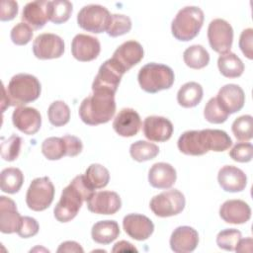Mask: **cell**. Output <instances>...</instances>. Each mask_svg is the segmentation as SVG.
<instances>
[{
  "label": "cell",
  "instance_id": "obj_1",
  "mask_svg": "<svg viewBox=\"0 0 253 253\" xmlns=\"http://www.w3.org/2000/svg\"><path fill=\"white\" fill-rule=\"evenodd\" d=\"M95 192L88 183L84 175L76 176L68 186H66L61 193L60 200L54 208V217L59 222H68L73 219L83 202L87 201Z\"/></svg>",
  "mask_w": 253,
  "mask_h": 253
},
{
  "label": "cell",
  "instance_id": "obj_2",
  "mask_svg": "<svg viewBox=\"0 0 253 253\" xmlns=\"http://www.w3.org/2000/svg\"><path fill=\"white\" fill-rule=\"evenodd\" d=\"M116 113L115 93L107 90H95L86 97L79 107L81 121L89 126L106 124Z\"/></svg>",
  "mask_w": 253,
  "mask_h": 253
},
{
  "label": "cell",
  "instance_id": "obj_3",
  "mask_svg": "<svg viewBox=\"0 0 253 253\" xmlns=\"http://www.w3.org/2000/svg\"><path fill=\"white\" fill-rule=\"evenodd\" d=\"M41 90L42 87L38 78L28 73L14 75L7 89L5 88L10 105L18 107L36 101L41 95Z\"/></svg>",
  "mask_w": 253,
  "mask_h": 253
},
{
  "label": "cell",
  "instance_id": "obj_4",
  "mask_svg": "<svg viewBox=\"0 0 253 253\" xmlns=\"http://www.w3.org/2000/svg\"><path fill=\"white\" fill-rule=\"evenodd\" d=\"M204 12L197 6H186L178 11L171 24L174 38L181 42L193 40L204 24Z\"/></svg>",
  "mask_w": 253,
  "mask_h": 253
},
{
  "label": "cell",
  "instance_id": "obj_5",
  "mask_svg": "<svg viewBox=\"0 0 253 253\" xmlns=\"http://www.w3.org/2000/svg\"><path fill=\"white\" fill-rule=\"evenodd\" d=\"M137 80L142 90L154 94L169 89L174 83L175 75L169 66L150 62L139 69Z\"/></svg>",
  "mask_w": 253,
  "mask_h": 253
},
{
  "label": "cell",
  "instance_id": "obj_6",
  "mask_svg": "<svg viewBox=\"0 0 253 253\" xmlns=\"http://www.w3.org/2000/svg\"><path fill=\"white\" fill-rule=\"evenodd\" d=\"M54 198V186L48 177L34 179L26 194V203L29 209L35 211L46 210Z\"/></svg>",
  "mask_w": 253,
  "mask_h": 253
},
{
  "label": "cell",
  "instance_id": "obj_7",
  "mask_svg": "<svg viewBox=\"0 0 253 253\" xmlns=\"http://www.w3.org/2000/svg\"><path fill=\"white\" fill-rule=\"evenodd\" d=\"M109 10L97 4L86 5L77 14L78 26L90 33L100 34L107 31L111 21Z\"/></svg>",
  "mask_w": 253,
  "mask_h": 253
},
{
  "label": "cell",
  "instance_id": "obj_8",
  "mask_svg": "<svg viewBox=\"0 0 253 253\" xmlns=\"http://www.w3.org/2000/svg\"><path fill=\"white\" fill-rule=\"evenodd\" d=\"M185 197L176 189H170L154 196L149 204L152 212L160 217L179 214L185 208Z\"/></svg>",
  "mask_w": 253,
  "mask_h": 253
},
{
  "label": "cell",
  "instance_id": "obj_9",
  "mask_svg": "<svg viewBox=\"0 0 253 253\" xmlns=\"http://www.w3.org/2000/svg\"><path fill=\"white\" fill-rule=\"evenodd\" d=\"M208 40L211 47L220 54L230 51L233 42V29L223 19H213L208 28Z\"/></svg>",
  "mask_w": 253,
  "mask_h": 253
},
{
  "label": "cell",
  "instance_id": "obj_10",
  "mask_svg": "<svg viewBox=\"0 0 253 253\" xmlns=\"http://www.w3.org/2000/svg\"><path fill=\"white\" fill-rule=\"evenodd\" d=\"M126 71L113 59L106 60L99 68V71L93 81L92 91L107 90L116 93L121 79Z\"/></svg>",
  "mask_w": 253,
  "mask_h": 253
},
{
  "label": "cell",
  "instance_id": "obj_11",
  "mask_svg": "<svg viewBox=\"0 0 253 253\" xmlns=\"http://www.w3.org/2000/svg\"><path fill=\"white\" fill-rule=\"evenodd\" d=\"M33 52L39 59L58 58L64 52V42L55 34H41L33 42Z\"/></svg>",
  "mask_w": 253,
  "mask_h": 253
},
{
  "label": "cell",
  "instance_id": "obj_12",
  "mask_svg": "<svg viewBox=\"0 0 253 253\" xmlns=\"http://www.w3.org/2000/svg\"><path fill=\"white\" fill-rule=\"evenodd\" d=\"M86 203L88 210L97 214H114L122 207L120 196L113 191L94 192Z\"/></svg>",
  "mask_w": 253,
  "mask_h": 253
},
{
  "label": "cell",
  "instance_id": "obj_13",
  "mask_svg": "<svg viewBox=\"0 0 253 253\" xmlns=\"http://www.w3.org/2000/svg\"><path fill=\"white\" fill-rule=\"evenodd\" d=\"M12 122L15 127L25 134L37 133L42 126L40 112L32 107H18L12 114Z\"/></svg>",
  "mask_w": 253,
  "mask_h": 253
},
{
  "label": "cell",
  "instance_id": "obj_14",
  "mask_svg": "<svg viewBox=\"0 0 253 253\" xmlns=\"http://www.w3.org/2000/svg\"><path fill=\"white\" fill-rule=\"evenodd\" d=\"M101 51V44L97 38L85 34L76 35L71 42V52L79 61H91L98 57Z\"/></svg>",
  "mask_w": 253,
  "mask_h": 253
},
{
  "label": "cell",
  "instance_id": "obj_15",
  "mask_svg": "<svg viewBox=\"0 0 253 253\" xmlns=\"http://www.w3.org/2000/svg\"><path fill=\"white\" fill-rule=\"evenodd\" d=\"M143 47L136 41L123 42L113 53V59L126 72L143 58Z\"/></svg>",
  "mask_w": 253,
  "mask_h": 253
},
{
  "label": "cell",
  "instance_id": "obj_16",
  "mask_svg": "<svg viewBox=\"0 0 253 253\" xmlns=\"http://www.w3.org/2000/svg\"><path fill=\"white\" fill-rule=\"evenodd\" d=\"M144 136L151 140L157 142H163L168 140L173 133L172 123L159 116H149L145 118L142 125Z\"/></svg>",
  "mask_w": 253,
  "mask_h": 253
},
{
  "label": "cell",
  "instance_id": "obj_17",
  "mask_svg": "<svg viewBox=\"0 0 253 253\" xmlns=\"http://www.w3.org/2000/svg\"><path fill=\"white\" fill-rule=\"evenodd\" d=\"M123 226L126 234L138 241L146 240L153 233L154 224L145 215L130 213L124 217Z\"/></svg>",
  "mask_w": 253,
  "mask_h": 253
},
{
  "label": "cell",
  "instance_id": "obj_18",
  "mask_svg": "<svg viewBox=\"0 0 253 253\" xmlns=\"http://www.w3.org/2000/svg\"><path fill=\"white\" fill-rule=\"evenodd\" d=\"M141 126V120L136 111L131 108H124L115 117L113 128L123 137H131L137 134Z\"/></svg>",
  "mask_w": 253,
  "mask_h": 253
},
{
  "label": "cell",
  "instance_id": "obj_19",
  "mask_svg": "<svg viewBox=\"0 0 253 253\" xmlns=\"http://www.w3.org/2000/svg\"><path fill=\"white\" fill-rule=\"evenodd\" d=\"M198 244V231L191 226L183 225L175 228L170 237V247L176 253L193 252Z\"/></svg>",
  "mask_w": 253,
  "mask_h": 253
},
{
  "label": "cell",
  "instance_id": "obj_20",
  "mask_svg": "<svg viewBox=\"0 0 253 253\" xmlns=\"http://www.w3.org/2000/svg\"><path fill=\"white\" fill-rule=\"evenodd\" d=\"M219 215L227 223L242 224L250 219L251 209L242 200H228L220 206Z\"/></svg>",
  "mask_w": 253,
  "mask_h": 253
},
{
  "label": "cell",
  "instance_id": "obj_21",
  "mask_svg": "<svg viewBox=\"0 0 253 253\" xmlns=\"http://www.w3.org/2000/svg\"><path fill=\"white\" fill-rule=\"evenodd\" d=\"M22 216L17 210L15 202L5 196L0 197V231L10 234L17 232Z\"/></svg>",
  "mask_w": 253,
  "mask_h": 253
},
{
  "label": "cell",
  "instance_id": "obj_22",
  "mask_svg": "<svg viewBox=\"0 0 253 253\" xmlns=\"http://www.w3.org/2000/svg\"><path fill=\"white\" fill-rule=\"evenodd\" d=\"M217 181L222 190L230 193L241 192L247 185L245 173L232 165H225L219 169Z\"/></svg>",
  "mask_w": 253,
  "mask_h": 253
},
{
  "label": "cell",
  "instance_id": "obj_23",
  "mask_svg": "<svg viewBox=\"0 0 253 253\" xmlns=\"http://www.w3.org/2000/svg\"><path fill=\"white\" fill-rule=\"evenodd\" d=\"M216 99L229 115L240 111L245 103L244 91L236 84H226L222 86L217 93Z\"/></svg>",
  "mask_w": 253,
  "mask_h": 253
},
{
  "label": "cell",
  "instance_id": "obj_24",
  "mask_svg": "<svg viewBox=\"0 0 253 253\" xmlns=\"http://www.w3.org/2000/svg\"><path fill=\"white\" fill-rule=\"evenodd\" d=\"M175 168L166 162H158L151 166L148 172V182L156 189H169L176 182Z\"/></svg>",
  "mask_w": 253,
  "mask_h": 253
},
{
  "label": "cell",
  "instance_id": "obj_25",
  "mask_svg": "<svg viewBox=\"0 0 253 253\" xmlns=\"http://www.w3.org/2000/svg\"><path fill=\"white\" fill-rule=\"evenodd\" d=\"M46 6L47 1L45 0H37L27 3L23 8L22 20L33 30L43 28L46 22L49 21Z\"/></svg>",
  "mask_w": 253,
  "mask_h": 253
},
{
  "label": "cell",
  "instance_id": "obj_26",
  "mask_svg": "<svg viewBox=\"0 0 253 253\" xmlns=\"http://www.w3.org/2000/svg\"><path fill=\"white\" fill-rule=\"evenodd\" d=\"M91 235L95 242L107 245L119 237L120 227L115 220H100L93 225Z\"/></svg>",
  "mask_w": 253,
  "mask_h": 253
},
{
  "label": "cell",
  "instance_id": "obj_27",
  "mask_svg": "<svg viewBox=\"0 0 253 253\" xmlns=\"http://www.w3.org/2000/svg\"><path fill=\"white\" fill-rule=\"evenodd\" d=\"M203 87L201 84L191 81L181 86L177 93V102L184 108L196 107L203 99Z\"/></svg>",
  "mask_w": 253,
  "mask_h": 253
},
{
  "label": "cell",
  "instance_id": "obj_28",
  "mask_svg": "<svg viewBox=\"0 0 253 253\" xmlns=\"http://www.w3.org/2000/svg\"><path fill=\"white\" fill-rule=\"evenodd\" d=\"M217 67L219 72L227 78H237L241 76L244 71L243 62L231 51L219 55L217 59Z\"/></svg>",
  "mask_w": 253,
  "mask_h": 253
},
{
  "label": "cell",
  "instance_id": "obj_29",
  "mask_svg": "<svg viewBox=\"0 0 253 253\" xmlns=\"http://www.w3.org/2000/svg\"><path fill=\"white\" fill-rule=\"evenodd\" d=\"M179 150L186 155H204V151L201 140H200V130H187L183 132L177 142Z\"/></svg>",
  "mask_w": 253,
  "mask_h": 253
},
{
  "label": "cell",
  "instance_id": "obj_30",
  "mask_svg": "<svg viewBox=\"0 0 253 253\" xmlns=\"http://www.w3.org/2000/svg\"><path fill=\"white\" fill-rule=\"evenodd\" d=\"M208 150L222 152L227 150L232 145V140L229 135L221 129H203Z\"/></svg>",
  "mask_w": 253,
  "mask_h": 253
},
{
  "label": "cell",
  "instance_id": "obj_31",
  "mask_svg": "<svg viewBox=\"0 0 253 253\" xmlns=\"http://www.w3.org/2000/svg\"><path fill=\"white\" fill-rule=\"evenodd\" d=\"M24 183V175L19 168L9 167L1 171L0 187L1 191L8 194L19 192Z\"/></svg>",
  "mask_w": 253,
  "mask_h": 253
},
{
  "label": "cell",
  "instance_id": "obj_32",
  "mask_svg": "<svg viewBox=\"0 0 253 253\" xmlns=\"http://www.w3.org/2000/svg\"><path fill=\"white\" fill-rule=\"evenodd\" d=\"M183 59L188 67L193 69H201L209 64L210 54L203 45L194 44L189 46L184 51Z\"/></svg>",
  "mask_w": 253,
  "mask_h": 253
},
{
  "label": "cell",
  "instance_id": "obj_33",
  "mask_svg": "<svg viewBox=\"0 0 253 253\" xmlns=\"http://www.w3.org/2000/svg\"><path fill=\"white\" fill-rule=\"evenodd\" d=\"M48 20L53 24H62L68 21L72 14V3L67 0L47 1Z\"/></svg>",
  "mask_w": 253,
  "mask_h": 253
},
{
  "label": "cell",
  "instance_id": "obj_34",
  "mask_svg": "<svg viewBox=\"0 0 253 253\" xmlns=\"http://www.w3.org/2000/svg\"><path fill=\"white\" fill-rule=\"evenodd\" d=\"M84 177L88 185L93 189L105 188L110 181L109 170L101 164H91L85 171Z\"/></svg>",
  "mask_w": 253,
  "mask_h": 253
},
{
  "label": "cell",
  "instance_id": "obj_35",
  "mask_svg": "<svg viewBox=\"0 0 253 253\" xmlns=\"http://www.w3.org/2000/svg\"><path fill=\"white\" fill-rule=\"evenodd\" d=\"M129 153L133 160L137 162H144L155 158L159 153V148L152 142L137 140L130 145Z\"/></svg>",
  "mask_w": 253,
  "mask_h": 253
},
{
  "label": "cell",
  "instance_id": "obj_36",
  "mask_svg": "<svg viewBox=\"0 0 253 253\" xmlns=\"http://www.w3.org/2000/svg\"><path fill=\"white\" fill-rule=\"evenodd\" d=\"M42 152L48 160H59L66 155L65 143L62 137L51 136L43 140Z\"/></svg>",
  "mask_w": 253,
  "mask_h": 253
},
{
  "label": "cell",
  "instance_id": "obj_37",
  "mask_svg": "<svg viewBox=\"0 0 253 253\" xmlns=\"http://www.w3.org/2000/svg\"><path fill=\"white\" fill-rule=\"evenodd\" d=\"M49 123L54 126H62L70 120V109L63 101H54L47 110Z\"/></svg>",
  "mask_w": 253,
  "mask_h": 253
},
{
  "label": "cell",
  "instance_id": "obj_38",
  "mask_svg": "<svg viewBox=\"0 0 253 253\" xmlns=\"http://www.w3.org/2000/svg\"><path fill=\"white\" fill-rule=\"evenodd\" d=\"M234 136L241 141H249L253 136V118L244 115L234 120L231 126Z\"/></svg>",
  "mask_w": 253,
  "mask_h": 253
},
{
  "label": "cell",
  "instance_id": "obj_39",
  "mask_svg": "<svg viewBox=\"0 0 253 253\" xmlns=\"http://www.w3.org/2000/svg\"><path fill=\"white\" fill-rule=\"evenodd\" d=\"M229 114L220 106L216 97L211 98L204 110L205 119L211 124H222L224 123Z\"/></svg>",
  "mask_w": 253,
  "mask_h": 253
},
{
  "label": "cell",
  "instance_id": "obj_40",
  "mask_svg": "<svg viewBox=\"0 0 253 253\" xmlns=\"http://www.w3.org/2000/svg\"><path fill=\"white\" fill-rule=\"evenodd\" d=\"M131 29V20L129 17L122 14H113L107 29V34L112 37H120L128 33Z\"/></svg>",
  "mask_w": 253,
  "mask_h": 253
},
{
  "label": "cell",
  "instance_id": "obj_41",
  "mask_svg": "<svg viewBox=\"0 0 253 253\" xmlns=\"http://www.w3.org/2000/svg\"><path fill=\"white\" fill-rule=\"evenodd\" d=\"M22 146V138L16 134L11 135L0 145V154L5 161H14L18 158Z\"/></svg>",
  "mask_w": 253,
  "mask_h": 253
},
{
  "label": "cell",
  "instance_id": "obj_42",
  "mask_svg": "<svg viewBox=\"0 0 253 253\" xmlns=\"http://www.w3.org/2000/svg\"><path fill=\"white\" fill-rule=\"evenodd\" d=\"M241 239V232L234 228H226L218 232L216 244L220 249L226 251H235V248Z\"/></svg>",
  "mask_w": 253,
  "mask_h": 253
},
{
  "label": "cell",
  "instance_id": "obj_43",
  "mask_svg": "<svg viewBox=\"0 0 253 253\" xmlns=\"http://www.w3.org/2000/svg\"><path fill=\"white\" fill-rule=\"evenodd\" d=\"M12 42L17 45H25L33 38V29L26 23H18L13 27L10 34Z\"/></svg>",
  "mask_w": 253,
  "mask_h": 253
},
{
  "label": "cell",
  "instance_id": "obj_44",
  "mask_svg": "<svg viewBox=\"0 0 253 253\" xmlns=\"http://www.w3.org/2000/svg\"><path fill=\"white\" fill-rule=\"evenodd\" d=\"M229 156L237 162H249L253 156V146L249 142H238L229 151Z\"/></svg>",
  "mask_w": 253,
  "mask_h": 253
},
{
  "label": "cell",
  "instance_id": "obj_45",
  "mask_svg": "<svg viewBox=\"0 0 253 253\" xmlns=\"http://www.w3.org/2000/svg\"><path fill=\"white\" fill-rule=\"evenodd\" d=\"M40 229L38 221L31 216H22L20 227L17 231L18 235L22 238H29L35 236Z\"/></svg>",
  "mask_w": 253,
  "mask_h": 253
},
{
  "label": "cell",
  "instance_id": "obj_46",
  "mask_svg": "<svg viewBox=\"0 0 253 253\" xmlns=\"http://www.w3.org/2000/svg\"><path fill=\"white\" fill-rule=\"evenodd\" d=\"M252 45H253V30L251 28H248L242 31L239 38V47L242 53L248 59L253 58Z\"/></svg>",
  "mask_w": 253,
  "mask_h": 253
},
{
  "label": "cell",
  "instance_id": "obj_47",
  "mask_svg": "<svg viewBox=\"0 0 253 253\" xmlns=\"http://www.w3.org/2000/svg\"><path fill=\"white\" fill-rule=\"evenodd\" d=\"M62 138L65 143L67 156L74 157V156H77L79 153H81V151L83 149V144L79 137L70 135V134H66V135L62 136Z\"/></svg>",
  "mask_w": 253,
  "mask_h": 253
},
{
  "label": "cell",
  "instance_id": "obj_48",
  "mask_svg": "<svg viewBox=\"0 0 253 253\" xmlns=\"http://www.w3.org/2000/svg\"><path fill=\"white\" fill-rule=\"evenodd\" d=\"M18 14V3L13 0H3L0 8V20L11 21Z\"/></svg>",
  "mask_w": 253,
  "mask_h": 253
},
{
  "label": "cell",
  "instance_id": "obj_49",
  "mask_svg": "<svg viewBox=\"0 0 253 253\" xmlns=\"http://www.w3.org/2000/svg\"><path fill=\"white\" fill-rule=\"evenodd\" d=\"M58 253H62V252H66V253H83L84 250L83 248L80 246L79 243L75 242V241H65L63 243H61L57 249Z\"/></svg>",
  "mask_w": 253,
  "mask_h": 253
},
{
  "label": "cell",
  "instance_id": "obj_50",
  "mask_svg": "<svg viewBox=\"0 0 253 253\" xmlns=\"http://www.w3.org/2000/svg\"><path fill=\"white\" fill-rule=\"evenodd\" d=\"M112 252H137V249L131 243L126 240H122L114 245Z\"/></svg>",
  "mask_w": 253,
  "mask_h": 253
},
{
  "label": "cell",
  "instance_id": "obj_51",
  "mask_svg": "<svg viewBox=\"0 0 253 253\" xmlns=\"http://www.w3.org/2000/svg\"><path fill=\"white\" fill-rule=\"evenodd\" d=\"M252 245H253V241L251 237L248 238H244V239H240L235 251L236 252H252Z\"/></svg>",
  "mask_w": 253,
  "mask_h": 253
}]
</instances>
